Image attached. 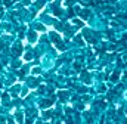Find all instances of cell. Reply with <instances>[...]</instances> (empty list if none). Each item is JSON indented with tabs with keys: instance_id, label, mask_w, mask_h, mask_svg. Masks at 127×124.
I'll use <instances>...</instances> for the list:
<instances>
[{
	"instance_id": "cell-1",
	"label": "cell",
	"mask_w": 127,
	"mask_h": 124,
	"mask_svg": "<svg viewBox=\"0 0 127 124\" xmlns=\"http://www.w3.org/2000/svg\"><path fill=\"white\" fill-rule=\"evenodd\" d=\"M124 99H127V90L124 92Z\"/></svg>"
}]
</instances>
